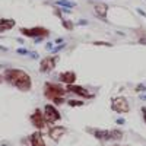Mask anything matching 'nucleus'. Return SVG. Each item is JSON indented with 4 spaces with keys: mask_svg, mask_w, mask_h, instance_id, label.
Segmentation results:
<instances>
[{
    "mask_svg": "<svg viewBox=\"0 0 146 146\" xmlns=\"http://www.w3.org/2000/svg\"><path fill=\"white\" fill-rule=\"evenodd\" d=\"M3 79L10 86L16 88L21 92H29L32 89V79L25 70L15 69V67H7L3 72Z\"/></svg>",
    "mask_w": 146,
    "mask_h": 146,
    "instance_id": "f257e3e1",
    "label": "nucleus"
},
{
    "mask_svg": "<svg viewBox=\"0 0 146 146\" xmlns=\"http://www.w3.org/2000/svg\"><path fill=\"white\" fill-rule=\"evenodd\" d=\"M44 96L51 101V104H54L56 107L66 104V95H67V89L66 86H63V83L60 82H45L44 88H42Z\"/></svg>",
    "mask_w": 146,
    "mask_h": 146,
    "instance_id": "f03ea898",
    "label": "nucleus"
},
{
    "mask_svg": "<svg viewBox=\"0 0 146 146\" xmlns=\"http://www.w3.org/2000/svg\"><path fill=\"white\" fill-rule=\"evenodd\" d=\"M86 133L92 137H95L101 143H107V142H114V143H120L124 139V131L115 127V129H98V127H86Z\"/></svg>",
    "mask_w": 146,
    "mask_h": 146,
    "instance_id": "7ed1b4c3",
    "label": "nucleus"
},
{
    "mask_svg": "<svg viewBox=\"0 0 146 146\" xmlns=\"http://www.w3.org/2000/svg\"><path fill=\"white\" fill-rule=\"evenodd\" d=\"M19 32L21 35L23 36H27V38H48L51 34V31L45 28V27H31V28H25V27H22L19 28Z\"/></svg>",
    "mask_w": 146,
    "mask_h": 146,
    "instance_id": "20e7f679",
    "label": "nucleus"
},
{
    "mask_svg": "<svg viewBox=\"0 0 146 146\" xmlns=\"http://www.w3.org/2000/svg\"><path fill=\"white\" fill-rule=\"evenodd\" d=\"M42 113H44V117H45L48 127L54 126L56 123H58V121L62 120V113L58 111V108L54 104H45L44 108H42Z\"/></svg>",
    "mask_w": 146,
    "mask_h": 146,
    "instance_id": "39448f33",
    "label": "nucleus"
},
{
    "mask_svg": "<svg viewBox=\"0 0 146 146\" xmlns=\"http://www.w3.org/2000/svg\"><path fill=\"white\" fill-rule=\"evenodd\" d=\"M111 110L117 114H127L130 113V102L123 95L114 96V98H111Z\"/></svg>",
    "mask_w": 146,
    "mask_h": 146,
    "instance_id": "423d86ee",
    "label": "nucleus"
},
{
    "mask_svg": "<svg viewBox=\"0 0 146 146\" xmlns=\"http://www.w3.org/2000/svg\"><path fill=\"white\" fill-rule=\"evenodd\" d=\"M29 123H31V126L35 130H40V131H42L45 127H48L47 121H45V117H44V113H42L41 108H35L32 111V114L29 115Z\"/></svg>",
    "mask_w": 146,
    "mask_h": 146,
    "instance_id": "0eeeda50",
    "label": "nucleus"
},
{
    "mask_svg": "<svg viewBox=\"0 0 146 146\" xmlns=\"http://www.w3.org/2000/svg\"><path fill=\"white\" fill-rule=\"evenodd\" d=\"M66 89H67V94L76 95V96H79L80 100H85V101H86V100H94V98H95V94L89 92L88 88H83V86H80V85H76V83L67 85Z\"/></svg>",
    "mask_w": 146,
    "mask_h": 146,
    "instance_id": "6e6552de",
    "label": "nucleus"
},
{
    "mask_svg": "<svg viewBox=\"0 0 146 146\" xmlns=\"http://www.w3.org/2000/svg\"><path fill=\"white\" fill-rule=\"evenodd\" d=\"M58 56L57 54H53V56H47L44 57L41 62H40V72L41 73H50L56 69L57 63H58Z\"/></svg>",
    "mask_w": 146,
    "mask_h": 146,
    "instance_id": "1a4fd4ad",
    "label": "nucleus"
},
{
    "mask_svg": "<svg viewBox=\"0 0 146 146\" xmlns=\"http://www.w3.org/2000/svg\"><path fill=\"white\" fill-rule=\"evenodd\" d=\"M67 133V127L64 126H50L48 127V131H47V135L48 137H50L54 143H58L60 140H62L64 137V135Z\"/></svg>",
    "mask_w": 146,
    "mask_h": 146,
    "instance_id": "9d476101",
    "label": "nucleus"
},
{
    "mask_svg": "<svg viewBox=\"0 0 146 146\" xmlns=\"http://www.w3.org/2000/svg\"><path fill=\"white\" fill-rule=\"evenodd\" d=\"M108 10H110V6L104 2H96V5L94 6V15L98 18L101 22L107 23V15H108Z\"/></svg>",
    "mask_w": 146,
    "mask_h": 146,
    "instance_id": "9b49d317",
    "label": "nucleus"
},
{
    "mask_svg": "<svg viewBox=\"0 0 146 146\" xmlns=\"http://www.w3.org/2000/svg\"><path fill=\"white\" fill-rule=\"evenodd\" d=\"M27 139H28V146H47L44 140V135L40 130H35L34 133H31Z\"/></svg>",
    "mask_w": 146,
    "mask_h": 146,
    "instance_id": "f8f14e48",
    "label": "nucleus"
},
{
    "mask_svg": "<svg viewBox=\"0 0 146 146\" xmlns=\"http://www.w3.org/2000/svg\"><path fill=\"white\" fill-rule=\"evenodd\" d=\"M76 79H78V75H76V72H73V70H66V72H62L58 75V82L63 83L64 86L76 83Z\"/></svg>",
    "mask_w": 146,
    "mask_h": 146,
    "instance_id": "ddd939ff",
    "label": "nucleus"
},
{
    "mask_svg": "<svg viewBox=\"0 0 146 146\" xmlns=\"http://www.w3.org/2000/svg\"><path fill=\"white\" fill-rule=\"evenodd\" d=\"M15 27H16V21L15 19H12V18H2L0 19V34L13 29Z\"/></svg>",
    "mask_w": 146,
    "mask_h": 146,
    "instance_id": "4468645a",
    "label": "nucleus"
},
{
    "mask_svg": "<svg viewBox=\"0 0 146 146\" xmlns=\"http://www.w3.org/2000/svg\"><path fill=\"white\" fill-rule=\"evenodd\" d=\"M54 5H56V6H58V7H69V9L76 7V6H78V5H76V2H72V0H56Z\"/></svg>",
    "mask_w": 146,
    "mask_h": 146,
    "instance_id": "2eb2a0df",
    "label": "nucleus"
},
{
    "mask_svg": "<svg viewBox=\"0 0 146 146\" xmlns=\"http://www.w3.org/2000/svg\"><path fill=\"white\" fill-rule=\"evenodd\" d=\"M60 22H62V27L66 31H73V29H75V27H76V23L73 22V21H70V19H67V18L60 19Z\"/></svg>",
    "mask_w": 146,
    "mask_h": 146,
    "instance_id": "dca6fc26",
    "label": "nucleus"
},
{
    "mask_svg": "<svg viewBox=\"0 0 146 146\" xmlns=\"http://www.w3.org/2000/svg\"><path fill=\"white\" fill-rule=\"evenodd\" d=\"M66 104L69 105V107H72V108H76V107H83L85 104V100H76V98H70V100H67L66 101Z\"/></svg>",
    "mask_w": 146,
    "mask_h": 146,
    "instance_id": "f3484780",
    "label": "nucleus"
},
{
    "mask_svg": "<svg viewBox=\"0 0 146 146\" xmlns=\"http://www.w3.org/2000/svg\"><path fill=\"white\" fill-rule=\"evenodd\" d=\"M92 45H95V47H113V44L108 41H94Z\"/></svg>",
    "mask_w": 146,
    "mask_h": 146,
    "instance_id": "a211bd4d",
    "label": "nucleus"
},
{
    "mask_svg": "<svg viewBox=\"0 0 146 146\" xmlns=\"http://www.w3.org/2000/svg\"><path fill=\"white\" fill-rule=\"evenodd\" d=\"M135 92H136V94H146V85H145V83H139V85H136Z\"/></svg>",
    "mask_w": 146,
    "mask_h": 146,
    "instance_id": "6ab92c4d",
    "label": "nucleus"
},
{
    "mask_svg": "<svg viewBox=\"0 0 146 146\" xmlns=\"http://www.w3.org/2000/svg\"><path fill=\"white\" fill-rule=\"evenodd\" d=\"M66 47H67V44H66V42H63V44H57V45H56V47L53 48V51H51V53H53V54H57L58 51H62V50H64Z\"/></svg>",
    "mask_w": 146,
    "mask_h": 146,
    "instance_id": "aec40b11",
    "label": "nucleus"
},
{
    "mask_svg": "<svg viewBox=\"0 0 146 146\" xmlns=\"http://www.w3.org/2000/svg\"><path fill=\"white\" fill-rule=\"evenodd\" d=\"M16 53H18V54H23V56H29V54H31V51L28 50V48H23V47H22V48H18Z\"/></svg>",
    "mask_w": 146,
    "mask_h": 146,
    "instance_id": "412c9836",
    "label": "nucleus"
},
{
    "mask_svg": "<svg viewBox=\"0 0 146 146\" xmlns=\"http://www.w3.org/2000/svg\"><path fill=\"white\" fill-rule=\"evenodd\" d=\"M54 44H56V42H53V41H48V42L45 44V50H47V51H50V53H51V51H53V48L56 47Z\"/></svg>",
    "mask_w": 146,
    "mask_h": 146,
    "instance_id": "4be33fe9",
    "label": "nucleus"
},
{
    "mask_svg": "<svg viewBox=\"0 0 146 146\" xmlns=\"http://www.w3.org/2000/svg\"><path fill=\"white\" fill-rule=\"evenodd\" d=\"M76 25H78V27H86V25H89V21H86V19H79V21L76 22Z\"/></svg>",
    "mask_w": 146,
    "mask_h": 146,
    "instance_id": "5701e85b",
    "label": "nucleus"
},
{
    "mask_svg": "<svg viewBox=\"0 0 146 146\" xmlns=\"http://www.w3.org/2000/svg\"><path fill=\"white\" fill-rule=\"evenodd\" d=\"M115 124H117V126H124V124H126V120H124L123 117H118V118L115 120Z\"/></svg>",
    "mask_w": 146,
    "mask_h": 146,
    "instance_id": "b1692460",
    "label": "nucleus"
},
{
    "mask_svg": "<svg viewBox=\"0 0 146 146\" xmlns=\"http://www.w3.org/2000/svg\"><path fill=\"white\" fill-rule=\"evenodd\" d=\"M140 113H142V117H143L145 124H146V105H143V107L140 108Z\"/></svg>",
    "mask_w": 146,
    "mask_h": 146,
    "instance_id": "393cba45",
    "label": "nucleus"
},
{
    "mask_svg": "<svg viewBox=\"0 0 146 146\" xmlns=\"http://www.w3.org/2000/svg\"><path fill=\"white\" fill-rule=\"evenodd\" d=\"M136 12H137V13H139L140 16H143V18L146 19V12H143V10H142V9H139V7L136 9Z\"/></svg>",
    "mask_w": 146,
    "mask_h": 146,
    "instance_id": "a878e982",
    "label": "nucleus"
},
{
    "mask_svg": "<svg viewBox=\"0 0 146 146\" xmlns=\"http://www.w3.org/2000/svg\"><path fill=\"white\" fill-rule=\"evenodd\" d=\"M45 38H35L34 40V44H38V42H41V41H44Z\"/></svg>",
    "mask_w": 146,
    "mask_h": 146,
    "instance_id": "bb28decb",
    "label": "nucleus"
},
{
    "mask_svg": "<svg viewBox=\"0 0 146 146\" xmlns=\"http://www.w3.org/2000/svg\"><path fill=\"white\" fill-rule=\"evenodd\" d=\"M139 98L143 100V101H146V94H139Z\"/></svg>",
    "mask_w": 146,
    "mask_h": 146,
    "instance_id": "cd10ccee",
    "label": "nucleus"
},
{
    "mask_svg": "<svg viewBox=\"0 0 146 146\" xmlns=\"http://www.w3.org/2000/svg\"><path fill=\"white\" fill-rule=\"evenodd\" d=\"M0 50H2V51H7V48H6V47H3V45H0Z\"/></svg>",
    "mask_w": 146,
    "mask_h": 146,
    "instance_id": "c85d7f7f",
    "label": "nucleus"
},
{
    "mask_svg": "<svg viewBox=\"0 0 146 146\" xmlns=\"http://www.w3.org/2000/svg\"><path fill=\"white\" fill-rule=\"evenodd\" d=\"M3 80H5V79H3V75H2V73H0V83H2Z\"/></svg>",
    "mask_w": 146,
    "mask_h": 146,
    "instance_id": "c756f323",
    "label": "nucleus"
},
{
    "mask_svg": "<svg viewBox=\"0 0 146 146\" xmlns=\"http://www.w3.org/2000/svg\"><path fill=\"white\" fill-rule=\"evenodd\" d=\"M110 146H121L120 143H113V145H110Z\"/></svg>",
    "mask_w": 146,
    "mask_h": 146,
    "instance_id": "7c9ffc66",
    "label": "nucleus"
},
{
    "mask_svg": "<svg viewBox=\"0 0 146 146\" xmlns=\"http://www.w3.org/2000/svg\"><path fill=\"white\" fill-rule=\"evenodd\" d=\"M95 2H104V0H95Z\"/></svg>",
    "mask_w": 146,
    "mask_h": 146,
    "instance_id": "2f4dec72",
    "label": "nucleus"
},
{
    "mask_svg": "<svg viewBox=\"0 0 146 146\" xmlns=\"http://www.w3.org/2000/svg\"><path fill=\"white\" fill-rule=\"evenodd\" d=\"M2 146H7V145H6V143H3V145H2Z\"/></svg>",
    "mask_w": 146,
    "mask_h": 146,
    "instance_id": "473e14b6",
    "label": "nucleus"
},
{
    "mask_svg": "<svg viewBox=\"0 0 146 146\" xmlns=\"http://www.w3.org/2000/svg\"><path fill=\"white\" fill-rule=\"evenodd\" d=\"M123 146H130V145H123Z\"/></svg>",
    "mask_w": 146,
    "mask_h": 146,
    "instance_id": "72a5a7b5",
    "label": "nucleus"
}]
</instances>
